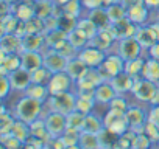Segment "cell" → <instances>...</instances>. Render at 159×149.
Here are the masks:
<instances>
[{
    "label": "cell",
    "instance_id": "6da1fadb",
    "mask_svg": "<svg viewBox=\"0 0 159 149\" xmlns=\"http://www.w3.org/2000/svg\"><path fill=\"white\" fill-rule=\"evenodd\" d=\"M42 107H44L42 101L30 98V96L25 95L16 106V117H17V120H22V121L31 124L33 121L39 120Z\"/></svg>",
    "mask_w": 159,
    "mask_h": 149
},
{
    "label": "cell",
    "instance_id": "7a4b0ae2",
    "mask_svg": "<svg viewBox=\"0 0 159 149\" xmlns=\"http://www.w3.org/2000/svg\"><path fill=\"white\" fill-rule=\"evenodd\" d=\"M45 103L50 106L52 112H58L62 115H69L70 112L76 110V95H73L72 92L50 95V98Z\"/></svg>",
    "mask_w": 159,
    "mask_h": 149
},
{
    "label": "cell",
    "instance_id": "3957f363",
    "mask_svg": "<svg viewBox=\"0 0 159 149\" xmlns=\"http://www.w3.org/2000/svg\"><path fill=\"white\" fill-rule=\"evenodd\" d=\"M103 123L105 127L122 135L125 132L129 130V124H128V118H126V112L125 110H117V109H111L105 113L103 117Z\"/></svg>",
    "mask_w": 159,
    "mask_h": 149
},
{
    "label": "cell",
    "instance_id": "277c9868",
    "mask_svg": "<svg viewBox=\"0 0 159 149\" xmlns=\"http://www.w3.org/2000/svg\"><path fill=\"white\" fill-rule=\"evenodd\" d=\"M159 87L156 83L147 79V78H137L134 81V87L131 90V93L134 95L136 100L143 101V103H151L154 95L157 93Z\"/></svg>",
    "mask_w": 159,
    "mask_h": 149
},
{
    "label": "cell",
    "instance_id": "5b68a950",
    "mask_svg": "<svg viewBox=\"0 0 159 149\" xmlns=\"http://www.w3.org/2000/svg\"><path fill=\"white\" fill-rule=\"evenodd\" d=\"M125 64H126V61L119 53L117 54H109V56L106 54V57H105V61H103V64L100 67L105 79L109 81L111 78L116 76V74L125 71Z\"/></svg>",
    "mask_w": 159,
    "mask_h": 149
},
{
    "label": "cell",
    "instance_id": "8992f818",
    "mask_svg": "<svg viewBox=\"0 0 159 149\" xmlns=\"http://www.w3.org/2000/svg\"><path fill=\"white\" fill-rule=\"evenodd\" d=\"M78 57L81 59L89 68H100L105 57H106V53L94 45H86L83 50H80L78 53Z\"/></svg>",
    "mask_w": 159,
    "mask_h": 149
},
{
    "label": "cell",
    "instance_id": "52a82bcc",
    "mask_svg": "<svg viewBox=\"0 0 159 149\" xmlns=\"http://www.w3.org/2000/svg\"><path fill=\"white\" fill-rule=\"evenodd\" d=\"M44 123H45V127H47L48 134L53 138H59L66 132V129H67V118H66V115L58 113V112H50L44 118Z\"/></svg>",
    "mask_w": 159,
    "mask_h": 149
},
{
    "label": "cell",
    "instance_id": "ba28073f",
    "mask_svg": "<svg viewBox=\"0 0 159 149\" xmlns=\"http://www.w3.org/2000/svg\"><path fill=\"white\" fill-rule=\"evenodd\" d=\"M72 83H73V79L70 78V74L67 71H58V73H53V76L48 81L47 87H48L50 95H59V93L70 92Z\"/></svg>",
    "mask_w": 159,
    "mask_h": 149
},
{
    "label": "cell",
    "instance_id": "9c48e42d",
    "mask_svg": "<svg viewBox=\"0 0 159 149\" xmlns=\"http://www.w3.org/2000/svg\"><path fill=\"white\" fill-rule=\"evenodd\" d=\"M119 42V54L125 59V61H131V59H136V57H140L142 54V45L139 44V40L133 36V37H125V39H120L117 40Z\"/></svg>",
    "mask_w": 159,
    "mask_h": 149
},
{
    "label": "cell",
    "instance_id": "30bf717a",
    "mask_svg": "<svg viewBox=\"0 0 159 149\" xmlns=\"http://www.w3.org/2000/svg\"><path fill=\"white\" fill-rule=\"evenodd\" d=\"M126 118H128V124H129V130L133 132H142L147 121H148V113L136 106H129L126 110Z\"/></svg>",
    "mask_w": 159,
    "mask_h": 149
},
{
    "label": "cell",
    "instance_id": "8fae6325",
    "mask_svg": "<svg viewBox=\"0 0 159 149\" xmlns=\"http://www.w3.org/2000/svg\"><path fill=\"white\" fill-rule=\"evenodd\" d=\"M137 27L136 23H133L128 17L122 19V20H117V22H112L109 30L112 33V36L116 37V40H120V39H125V37H133L137 31Z\"/></svg>",
    "mask_w": 159,
    "mask_h": 149
},
{
    "label": "cell",
    "instance_id": "7c38bea8",
    "mask_svg": "<svg viewBox=\"0 0 159 149\" xmlns=\"http://www.w3.org/2000/svg\"><path fill=\"white\" fill-rule=\"evenodd\" d=\"M105 79L103 73L100 68H88V71L84 73V76L76 81L78 89H86V90H95V87H98Z\"/></svg>",
    "mask_w": 159,
    "mask_h": 149
},
{
    "label": "cell",
    "instance_id": "4fadbf2b",
    "mask_svg": "<svg viewBox=\"0 0 159 149\" xmlns=\"http://www.w3.org/2000/svg\"><path fill=\"white\" fill-rule=\"evenodd\" d=\"M69 64V59L64 57L61 53H58L55 48L50 53L44 54V67H47L52 73H58V71H66Z\"/></svg>",
    "mask_w": 159,
    "mask_h": 149
},
{
    "label": "cell",
    "instance_id": "5bb4252c",
    "mask_svg": "<svg viewBox=\"0 0 159 149\" xmlns=\"http://www.w3.org/2000/svg\"><path fill=\"white\" fill-rule=\"evenodd\" d=\"M116 96H117V92L112 87L111 81H103L94 90V100H95L97 104H109Z\"/></svg>",
    "mask_w": 159,
    "mask_h": 149
},
{
    "label": "cell",
    "instance_id": "9a60e30c",
    "mask_svg": "<svg viewBox=\"0 0 159 149\" xmlns=\"http://www.w3.org/2000/svg\"><path fill=\"white\" fill-rule=\"evenodd\" d=\"M20 59H22V68L28 70V71H34L38 68H41L44 65V54L41 51H22L20 53Z\"/></svg>",
    "mask_w": 159,
    "mask_h": 149
},
{
    "label": "cell",
    "instance_id": "2e32d148",
    "mask_svg": "<svg viewBox=\"0 0 159 149\" xmlns=\"http://www.w3.org/2000/svg\"><path fill=\"white\" fill-rule=\"evenodd\" d=\"M109 81H111L112 87L116 89L117 95H122V93H128V92L133 90L136 79L131 76V74H128L126 71H122V73L116 74L114 78H111Z\"/></svg>",
    "mask_w": 159,
    "mask_h": 149
},
{
    "label": "cell",
    "instance_id": "e0dca14e",
    "mask_svg": "<svg viewBox=\"0 0 159 149\" xmlns=\"http://www.w3.org/2000/svg\"><path fill=\"white\" fill-rule=\"evenodd\" d=\"M134 37L139 40V44L142 45V48H150V47H153V45L159 40L151 25H148V27L139 25V27H137V31H136V34H134Z\"/></svg>",
    "mask_w": 159,
    "mask_h": 149
},
{
    "label": "cell",
    "instance_id": "ac0fdd59",
    "mask_svg": "<svg viewBox=\"0 0 159 149\" xmlns=\"http://www.w3.org/2000/svg\"><path fill=\"white\" fill-rule=\"evenodd\" d=\"M8 76L11 79L13 89H16V90H25L31 84V71H28L22 67L17 68L16 71H13L11 74H8Z\"/></svg>",
    "mask_w": 159,
    "mask_h": 149
},
{
    "label": "cell",
    "instance_id": "d6986e66",
    "mask_svg": "<svg viewBox=\"0 0 159 149\" xmlns=\"http://www.w3.org/2000/svg\"><path fill=\"white\" fill-rule=\"evenodd\" d=\"M22 67L20 53H5L2 51V74H11Z\"/></svg>",
    "mask_w": 159,
    "mask_h": 149
},
{
    "label": "cell",
    "instance_id": "ffe728a7",
    "mask_svg": "<svg viewBox=\"0 0 159 149\" xmlns=\"http://www.w3.org/2000/svg\"><path fill=\"white\" fill-rule=\"evenodd\" d=\"M148 11L150 10L143 5V2H139V3L128 6V16L126 17L136 25H143L148 20Z\"/></svg>",
    "mask_w": 159,
    "mask_h": 149
},
{
    "label": "cell",
    "instance_id": "44dd1931",
    "mask_svg": "<svg viewBox=\"0 0 159 149\" xmlns=\"http://www.w3.org/2000/svg\"><path fill=\"white\" fill-rule=\"evenodd\" d=\"M114 40H116V37L112 36L111 30H109V28H105V30H98V33L89 40V45H94V47H97V48L106 51V50L112 45Z\"/></svg>",
    "mask_w": 159,
    "mask_h": 149
},
{
    "label": "cell",
    "instance_id": "7402d4cb",
    "mask_svg": "<svg viewBox=\"0 0 159 149\" xmlns=\"http://www.w3.org/2000/svg\"><path fill=\"white\" fill-rule=\"evenodd\" d=\"M2 51L5 53H22V37L19 34H2Z\"/></svg>",
    "mask_w": 159,
    "mask_h": 149
},
{
    "label": "cell",
    "instance_id": "603a6c76",
    "mask_svg": "<svg viewBox=\"0 0 159 149\" xmlns=\"http://www.w3.org/2000/svg\"><path fill=\"white\" fill-rule=\"evenodd\" d=\"M88 65L80 59L78 56L76 57H73V59H70L69 61V64H67V68H66V71L70 74V78L76 83V81H80L83 76H84V73L88 71Z\"/></svg>",
    "mask_w": 159,
    "mask_h": 149
},
{
    "label": "cell",
    "instance_id": "cb8c5ba5",
    "mask_svg": "<svg viewBox=\"0 0 159 149\" xmlns=\"http://www.w3.org/2000/svg\"><path fill=\"white\" fill-rule=\"evenodd\" d=\"M105 129V123L102 118H98L97 115H94L92 112L86 115L84 118V124H83V129L81 132H89V134H95V135H100Z\"/></svg>",
    "mask_w": 159,
    "mask_h": 149
},
{
    "label": "cell",
    "instance_id": "d4e9b609",
    "mask_svg": "<svg viewBox=\"0 0 159 149\" xmlns=\"http://www.w3.org/2000/svg\"><path fill=\"white\" fill-rule=\"evenodd\" d=\"M106 13L109 16L111 23H112V22L125 19L128 16V8H126V5L122 2V0H116V2H112L111 5L106 6Z\"/></svg>",
    "mask_w": 159,
    "mask_h": 149
},
{
    "label": "cell",
    "instance_id": "484cf974",
    "mask_svg": "<svg viewBox=\"0 0 159 149\" xmlns=\"http://www.w3.org/2000/svg\"><path fill=\"white\" fill-rule=\"evenodd\" d=\"M14 16L20 22H28L30 19L36 17V10L30 2L24 0V2H17V6L14 8Z\"/></svg>",
    "mask_w": 159,
    "mask_h": 149
},
{
    "label": "cell",
    "instance_id": "4316f807",
    "mask_svg": "<svg viewBox=\"0 0 159 149\" xmlns=\"http://www.w3.org/2000/svg\"><path fill=\"white\" fill-rule=\"evenodd\" d=\"M89 19L98 27V30H105V28H109V27H111V20H109V16H108L105 6L91 10Z\"/></svg>",
    "mask_w": 159,
    "mask_h": 149
},
{
    "label": "cell",
    "instance_id": "83f0119b",
    "mask_svg": "<svg viewBox=\"0 0 159 149\" xmlns=\"http://www.w3.org/2000/svg\"><path fill=\"white\" fill-rule=\"evenodd\" d=\"M45 44V37L44 34H25L22 37V47L24 51H41V48Z\"/></svg>",
    "mask_w": 159,
    "mask_h": 149
},
{
    "label": "cell",
    "instance_id": "f1b7e54d",
    "mask_svg": "<svg viewBox=\"0 0 159 149\" xmlns=\"http://www.w3.org/2000/svg\"><path fill=\"white\" fill-rule=\"evenodd\" d=\"M25 95L30 96V98L39 100V101H42V103H45V101L50 98L48 87L44 86V84H38V83H31V84L25 89Z\"/></svg>",
    "mask_w": 159,
    "mask_h": 149
},
{
    "label": "cell",
    "instance_id": "f546056e",
    "mask_svg": "<svg viewBox=\"0 0 159 149\" xmlns=\"http://www.w3.org/2000/svg\"><path fill=\"white\" fill-rule=\"evenodd\" d=\"M98 138H100L102 149H119V138H120L119 134L105 127L103 132L98 135Z\"/></svg>",
    "mask_w": 159,
    "mask_h": 149
},
{
    "label": "cell",
    "instance_id": "4dcf8cb0",
    "mask_svg": "<svg viewBox=\"0 0 159 149\" xmlns=\"http://www.w3.org/2000/svg\"><path fill=\"white\" fill-rule=\"evenodd\" d=\"M142 78H147L153 83H159V61L154 57H150L145 61V67H143V73Z\"/></svg>",
    "mask_w": 159,
    "mask_h": 149
},
{
    "label": "cell",
    "instance_id": "1f68e13d",
    "mask_svg": "<svg viewBox=\"0 0 159 149\" xmlns=\"http://www.w3.org/2000/svg\"><path fill=\"white\" fill-rule=\"evenodd\" d=\"M10 134L13 137L19 138L22 143H27L28 138L31 137V129H30V124L28 123H25L22 120H16V123H14V126H13V129H11Z\"/></svg>",
    "mask_w": 159,
    "mask_h": 149
},
{
    "label": "cell",
    "instance_id": "d6a6232c",
    "mask_svg": "<svg viewBox=\"0 0 159 149\" xmlns=\"http://www.w3.org/2000/svg\"><path fill=\"white\" fill-rule=\"evenodd\" d=\"M67 40L80 51V50H83L86 45H89V37L80 30L78 27L75 28V30H72L69 34H67Z\"/></svg>",
    "mask_w": 159,
    "mask_h": 149
},
{
    "label": "cell",
    "instance_id": "836d02e7",
    "mask_svg": "<svg viewBox=\"0 0 159 149\" xmlns=\"http://www.w3.org/2000/svg\"><path fill=\"white\" fill-rule=\"evenodd\" d=\"M145 61L147 59H142V57H136V59H131V61H126L125 64V71L134 79L137 78H142V73H143V67H145Z\"/></svg>",
    "mask_w": 159,
    "mask_h": 149
},
{
    "label": "cell",
    "instance_id": "e575fe53",
    "mask_svg": "<svg viewBox=\"0 0 159 149\" xmlns=\"http://www.w3.org/2000/svg\"><path fill=\"white\" fill-rule=\"evenodd\" d=\"M78 144H80V147H81V149H102L98 135L89 134V132H81Z\"/></svg>",
    "mask_w": 159,
    "mask_h": 149
},
{
    "label": "cell",
    "instance_id": "d590c367",
    "mask_svg": "<svg viewBox=\"0 0 159 149\" xmlns=\"http://www.w3.org/2000/svg\"><path fill=\"white\" fill-rule=\"evenodd\" d=\"M20 20L11 13V14H5L2 19V34H14L17 33L19 27H20Z\"/></svg>",
    "mask_w": 159,
    "mask_h": 149
},
{
    "label": "cell",
    "instance_id": "8d00e7d4",
    "mask_svg": "<svg viewBox=\"0 0 159 149\" xmlns=\"http://www.w3.org/2000/svg\"><path fill=\"white\" fill-rule=\"evenodd\" d=\"M66 118H67V129H75V130L81 132L83 124H84V118H86V115L83 112L73 110L69 115H66Z\"/></svg>",
    "mask_w": 159,
    "mask_h": 149
},
{
    "label": "cell",
    "instance_id": "74e56055",
    "mask_svg": "<svg viewBox=\"0 0 159 149\" xmlns=\"http://www.w3.org/2000/svg\"><path fill=\"white\" fill-rule=\"evenodd\" d=\"M52 76H53V73H52L47 67L42 65L41 68H38V70H34V71L31 73V83H38V84L47 86L48 81L52 79Z\"/></svg>",
    "mask_w": 159,
    "mask_h": 149
},
{
    "label": "cell",
    "instance_id": "f35d334b",
    "mask_svg": "<svg viewBox=\"0 0 159 149\" xmlns=\"http://www.w3.org/2000/svg\"><path fill=\"white\" fill-rule=\"evenodd\" d=\"M80 30H81L88 37H89V40L98 33V27L89 19V17H86V19H81V20H78V25H76Z\"/></svg>",
    "mask_w": 159,
    "mask_h": 149
},
{
    "label": "cell",
    "instance_id": "ab89813d",
    "mask_svg": "<svg viewBox=\"0 0 159 149\" xmlns=\"http://www.w3.org/2000/svg\"><path fill=\"white\" fill-rule=\"evenodd\" d=\"M151 143H153V141L145 135V132H143V130H142V132H134V135H133V146H131V149H148Z\"/></svg>",
    "mask_w": 159,
    "mask_h": 149
},
{
    "label": "cell",
    "instance_id": "60d3db41",
    "mask_svg": "<svg viewBox=\"0 0 159 149\" xmlns=\"http://www.w3.org/2000/svg\"><path fill=\"white\" fill-rule=\"evenodd\" d=\"M83 6H84V5H83L81 0H69V2L62 6V11H64L66 14L73 16V17H76V19H78L80 11H81V8H83Z\"/></svg>",
    "mask_w": 159,
    "mask_h": 149
},
{
    "label": "cell",
    "instance_id": "b9f144b4",
    "mask_svg": "<svg viewBox=\"0 0 159 149\" xmlns=\"http://www.w3.org/2000/svg\"><path fill=\"white\" fill-rule=\"evenodd\" d=\"M16 120L13 117V113L7 112V109L3 107L2 109V127H0V130H2V134H10L13 126H14Z\"/></svg>",
    "mask_w": 159,
    "mask_h": 149
},
{
    "label": "cell",
    "instance_id": "7bdbcfd3",
    "mask_svg": "<svg viewBox=\"0 0 159 149\" xmlns=\"http://www.w3.org/2000/svg\"><path fill=\"white\" fill-rule=\"evenodd\" d=\"M80 135H81V132L80 130H75V129H66V132L59 137L62 140V143L66 146H72V144H78L80 141Z\"/></svg>",
    "mask_w": 159,
    "mask_h": 149
},
{
    "label": "cell",
    "instance_id": "ee69618b",
    "mask_svg": "<svg viewBox=\"0 0 159 149\" xmlns=\"http://www.w3.org/2000/svg\"><path fill=\"white\" fill-rule=\"evenodd\" d=\"M143 132H145V135H147L153 143H156V141L159 140V127H157L154 123L147 121V124H145V127H143Z\"/></svg>",
    "mask_w": 159,
    "mask_h": 149
},
{
    "label": "cell",
    "instance_id": "f6af8a7d",
    "mask_svg": "<svg viewBox=\"0 0 159 149\" xmlns=\"http://www.w3.org/2000/svg\"><path fill=\"white\" fill-rule=\"evenodd\" d=\"M11 90H13V84H11L10 76L8 74H2V86H0V96H2V100H5Z\"/></svg>",
    "mask_w": 159,
    "mask_h": 149
},
{
    "label": "cell",
    "instance_id": "bcb514c9",
    "mask_svg": "<svg viewBox=\"0 0 159 149\" xmlns=\"http://www.w3.org/2000/svg\"><path fill=\"white\" fill-rule=\"evenodd\" d=\"M109 107H111V109H117V110H125V112H126L129 106L126 104V101H125L123 98H120V96H116V98H114V100L109 103Z\"/></svg>",
    "mask_w": 159,
    "mask_h": 149
},
{
    "label": "cell",
    "instance_id": "7dc6e473",
    "mask_svg": "<svg viewBox=\"0 0 159 149\" xmlns=\"http://www.w3.org/2000/svg\"><path fill=\"white\" fill-rule=\"evenodd\" d=\"M148 121L154 123L159 127V104L157 106H151V109L148 112Z\"/></svg>",
    "mask_w": 159,
    "mask_h": 149
},
{
    "label": "cell",
    "instance_id": "c3c4849f",
    "mask_svg": "<svg viewBox=\"0 0 159 149\" xmlns=\"http://www.w3.org/2000/svg\"><path fill=\"white\" fill-rule=\"evenodd\" d=\"M148 10H159V0H142Z\"/></svg>",
    "mask_w": 159,
    "mask_h": 149
},
{
    "label": "cell",
    "instance_id": "681fc988",
    "mask_svg": "<svg viewBox=\"0 0 159 149\" xmlns=\"http://www.w3.org/2000/svg\"><path fill=\"white\" fill-rule=\"evenodd\" d=\"M148 50H150V57H154V59L159 61V40H157L153 47H150Z\"/></svg>",
    "mask_w": 159,
    "mask_h": 149
},
{
    "label": "cell",
    "instance_id": "f907efd6",
    "mask_svg": "<svg viewBox=\"0 0 159 149\" xmlns=\"http://www.w3.org/2000/svg\"><path fill=\"white\" fill-rule=\"evenodd\" d=\"M55 2H56V3L59 5V6H64V5H66V3L69 2V0H55Z\"/></svg>",
    "mask_w": 159,
    "mask_h": 149
},
{
    "label": "cell",
    "instance_id": "816d5d0a",
    "mask_svg": "<svg viewBox=\"0 0 159 149\" xmlns=\"http://www.w3.org/2000/svg\"><path fill=\"white\" fill-rule=\"evenodd\" d=\"M2 2H5V3H8V5H14V3L19 2V0H2Z\"/></svg>",
    "mask_w": 159,
    "mask_h": 149
},
{
    "label": "cell",
    "instance_id": "f5cc1de1",
    "mask_svg": "<svg viewBox=\"0 0 159 149\" xmlns=\"http://www.w3.org/2000/svg\"><path fill=\"white\" fill-rule=\"evenodd\" d=\"M66 149H81L80 144H72V146H66Z\"/></svg>",
    "mask_w": 159,
    "mask_h": 149
},
{
    "label": "cell",
    "instance_id": "db71d44e",
    "mask_svg": "<svg viewBox=\"0 0 159 149\" xmlns=\"http://www.w3.org/2000/svg\"><path fill=\"white\" fill-rule=\"evenodd\" d=\"M157 143H159V140H157Z\"/></svg>",
    "mask_w": 159,
    "mask_h": 149
}]
</instances>
